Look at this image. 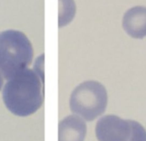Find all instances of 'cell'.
<instances>
[{
    "label": "cell",
    "instance_id": "1",
    "mask_svg": "<svg viewBox=\"0 0 146 141\" xmlns=\"http://www.w3.org/2000/svg\"><path fill=\"white\" fill-rule=\"evenodd\" d=\"M6 108L17 116H29L43 103V78L32 69H23L8 79L2 91Z\"/></svg>",
    "mask_w": 146,
    "mask_h": 141
},
{
    "label": "cell",
    "instance_id": "2",
    "mask_svg": "<svg viewBox=\"0 0 146 141\" xmlns=\"http://www.w3.org/2000/svg\"><path fill=\"white\" fill-rule=\"evenodd\" d=\"M32 57V45L24 33L17 30L0 32V72L5 79L26 69Z\"/></svg>",
    "mask_w": 146,
    "mask_h": 141
},
{
    "label": "cell",
    "instance_id": "3",
    "mask_svg": "<svg viewBox=\"0 0 146 141\" xmlns=\"http://www.w3.org/2000/svg\"><path fill=\"white\" fill-rule=\"evenodd\" d=\"M107 91L97 81H84L70 96V109L85 121H93L104 113L107 106Z\"/></svg>",
    "mask_w": 146,
    "mask_h": 141
},
{
    "label": "cell",
    "instance_id": "4",
    "mask_svg": "<svg viewBox=\"0 0 146 141\" xmlns=\"http://www.w3.org/2000/svg\"><path fill=\"white\" fill-rule=\"evenodd\" d=\"M95 133L98 141H146V130L140 123L115 115L100 118Z\"/></svg>",
    "mask_w": 146,
    "mask_h": 141
},
{
    "label": "cell",
    "instance_id": "5",
    "mask_svg": "<svg viewBox=\"0 0 146 141\" xmlns=\"http://www.w3.org/2000/svg\"><path fill=\"white\" fill-rule=\"evenodd\" d=\"M122 26L132 38L146 37V7L135 6L128 9L123 16Z\"/></svg>",
    "mask_w": 146,
    "mask_h": 141
},
{
    "label": "cell",
    "instance_id": "6",
    "mask_svg": "<svg viewBox=\"0 0 146 141\" xmlns=\"http://www.w3.org/2000/svg\"><path fill=\"white\" fill-rule=\"evenodd\" d=\"M86 123L79 115H70L59 122L58 141H84L86 136Z\"/></svg>",
    "mask_w": 146,
    "mask_h": 141
},
{
    "label": "cell",
    "instance_id": "7",
    "mask_svg": "<svg viewBox=\"0 0 146 141\" xmlns=\"http://www.w3.org/2000/svg\"><path fill=\"white\" fill-rule=\"evenodd\" d=\"M60 10H59V27L65 26L73 19L75 13V5L73 0H59Z\"/></svg>",
    "mask_w": 146,
    "mask_h": 141
},
{
    "label": "cell",
    "instance_id": "8",
    "mask_svg": "<svg viewBox=\"0 0 146 141\" xmlns=\"http://www.w3.org/2000/svg\"><path fill=\"white\" fill-rule=\"evenodd\" d=\"M3 75H2V73L0 72V90H1V87H2V85H3Z\"/></svg>",
    "mask_w": 146,
    "mask_h": 141
}]
</instances>
